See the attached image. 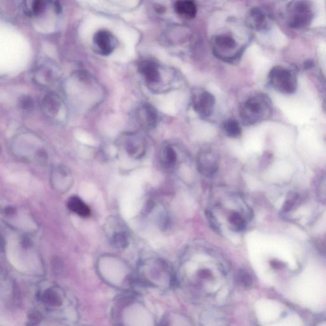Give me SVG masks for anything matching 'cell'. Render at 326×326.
I'll return each mask as SVG.
<instances>
[{
  "mask_svg": "<svg viewBox=\"0 0 326 326\" xmlns=\"http://www.w3.org/2000/svg\"><path fill=\"white\" fill-rule=\"evenodd\" d=\"M272 111L271 100L264 94H258L244 102L240 108L244 123L252 125L266 120Z\"/></svg>",
  "mask_w": 326,
  "mask_h": 326,
  "instance_id": "cell-1",
  "label": "cell"
},
{
  "mask_svg": "<svg viewBox=\"0 0 326 326\" xmlns=\"http://www.w3.org/2000/svg\"><path fill=\"white\" fill-rule=\"evenodd\" d=\"M287 18L288 25L292 28L308 26L314 18L310 2L308 0H293L288 6Z\"/></svg>",
  "mask_w": 326,
  "mask_h": 326,
  "instance_id": "cell-2",
  "label": "cell"
},
{
  "mask_svg": "<svg viewBox=\"0 0 326 326\" xmlns=\"http://www.w3.org/2000/svg\"><path fill=\"white\" fill-rule=\"evenodd\" d=\"M270 84L274 89L284 94H292L297 88V80L292 72L282 66H276L270 71Z\"/></svg>",
  "mask_w": 326,
  "mask_h": 326,
  "instance_id": "cell-3",
  "label": "cell"
},
{
  "mask_svg": "<svg viewBox=\"0 0 326 326\" xmlns=\"http://www.w3.org/2000/svg\"><path fill=\"white\" fill-rule=\"evenodd\" d=\"M123 146L128 154L136 159L142 158L146 154V140L140 134H126L123 138Z\"/></svg>",
  "mask_w": 326,
  "mask_h": 326,
  "instance_id": "cell-4",
  "label": "cell"
},
{
  "mask_svg": "<svg viewBox=\"0 0 326 326\" xmlns=\"http://www.w3.org/2000/svg\"><path fill=\"white\" fill-rule=\"evenodd\" d=\"M137 120L146 130H152L157 124L158 116L156 108L150 104H144L136 111Z\"/></svg>",
  "mask_w": 326,
  "mask_h": 326,
  "instance_id": "cell-5",
  "label": "cell"
},
{
  "mask_svg": "<svg viewBox=\"0 0 326 326\" xmlns=\"http://www.w3.org/2000/svg\"><path fill=\"white\" fill-rule=\"evenodd\" d=\"M198 168L204 176H213L218 170V158L210 151L200 153L197 160Z\"/></svg>",
  "mask_w": 326,
  "mask_h": 326,
  "instance_id": "cell-6",
  "label": "cell"
},
{
  "mask_svg": "<svg viewBox=\"0 0 326 326\" xmlns=\"http://www.w3.org/2000/svg\"><path fill=\"white\" fill-rule=\"evenodd\" d=\"M215 106V98L206 92L200 93L194 100V108L202 118H208L212 114Z\"/></svg>",
  "mask_w": 326,
  "mask_h": 326,
  "instance_id": "cell-7",
  "label": "cell"
},
{
  "mask_svg": "<svg viewBox=\"0 0 326 326\" xmlns=\"http://www.w3.org/2000/svg\"><path fill=\"white\" fill-rule=\"evenodd\" d=\"M94 42L100 52L104 56L110 54L115 48L113 36L106 30L97 32L94 36Z\"/></svg>",
  "mask_w": 326,
  "mask_h": 326,
  "instance_id": "cell-8",
  "label": "cell"
},
{
  "mask_svg": "<svg viewBox=\"0 0 326 326\" xmlns=\"http://www.w3.org/2000/svg\"><path fill=\"white\" fill-rule=\"evenodd\" d=\"M139 72L148 83L154 84L160 80V73L157 65L150 60H144L139 66Z\"/></svg>",
  "mask_w": 326,
  "mask_h": 326,
  "instance_id": "cell-9",
  "label": "cell"
},
{
  "mask_svg": "<svg viewBox=\"0 0 326 326\" xmlns=\"http://www.w3.org/2000/svg\"><path fill=\"white\" fill-rule=\"evenodd\" d=\"M42 106L46 116L50 118H54L59 113L62 107V101L56 94L50 93L44 98Z\"/></svg>",
  "mask_w": 326,
  "mask_h": 326,
  "instance_id": "cell-10",
  "label": "cell"
},
{
  "mask_svg": "<svg viewBox=\"0 0 326 326\" xmlns=\"http://www.w3.org/2000/svg\"><path fill=\"white\" fill-rule=\"evenodd\" d=\"M174 9L179 16L187 20H192L197 14L196 6L193 0H178Z\"/></svg>",
  "mask_w": 326,
  "mask_h": 326,
  "instance_id": "cell-11",
  "label": "cell"
},
{
  "mask_svg": "<svg viewBox=\"0 0 326 326\" xmlns=\"http://www.w3.org/2000/svg\"><path fill=\"white\" fill-rule=\"evenodd\" d=\"M248 22L254 29L262 31L268 26V20L266 13L259 8H253L249 15Z\"/></svg>",
  "mask_w": 326,
  "mask_h": 326,
  "instance_id": "cell-12",
  "label": "cell"
},
{
  "mask_svg": "<svg viewBox=\"0 0 326 326\" xmlns=\"http://www.w3.org/2000/svg\"><path fill=\"white\" fill-rule=\"evenodd\" d=\"M214 44L215 50L220 51H230L236 48L238 44L234 36L230 34H223L214 36Z\"/></svg>",
  "mask_w": 326,
  "mask_h": 326,
  "instance_id": "cell-13",
  "label": "cell"
},
{
  "mask_svg": "<svg viewBox=\"0 0 326 326\" xmlns=\"http://www.w3.org/2000/svg\"><path fill=\"white\" fill-rule=\"evenodd\" d=\"M68 208L82 218H88L90 215L89 206L78 196H72L67 202Z\"/></svg>",
  "mask_w": 326,
  "mask_h": 326,
  "instance_id": "cell-14",
  "label": "cell"
},
{
  "mask_svg": "<svg viewBox=\"0 0 326 326\" xmlns=\"http://www.w3.org/2000/svg\"><path fill=\"white\" fill-rule=\"evenodd\" d=\"M160 158L162 164L167 168L174 166L178 160L176 150L171 146L168 145L162 148Z\"/></svg>",
  "mask_w": 326,
  "mask_h": 326,
  "instance_id": "cell-15",
  "label": "cell"
},
{
  "mask_svg": "<svg viewBox=\"0 0 326 326\" xmlns=\"http://www.w3.org/2000/svg\"><path fill=\"white\" fill-rule=\"evenodd\" d=\"M224 130L228 136L236 138L241 134L242 129L239 123L236 120H229L224 124Z\"/></svg>",
  "mask_w": 326,
  "mask_h": 326,
  "instance_id": "cell-16",
  "label": "cell"
},
{
  "mask_svg": "<svg viewBox=\"0 0 326 326\" xmlns=\"http://www.w3.org/2000/svg\"><path fill=\"white\" fill-rule=\"evenodd\" d=\"M43 300L50 306H59L62 304V300L56 292L52 290H46L43 296Z\"/></svg>",
  "mask_w": 326,
  "mask_h": 326,
  "instance_id": "cell-17",
  "label": "cell"
},
{
  "mask_svg": "<svg viewBox=\"0 0 326 326\" xmlns=\"http://www.w3.org/2000/svg\"><path fill=\"white\" fill-rule=\"evenodd\" d=\"M229 222L232 227V229L237 232H241L246 229V222L243 216L237 212L230 214L229 218Z\"/></svg>",
  "mask_w": 326,
  "mask_h": 326,
  "instance_id": "cell-18",
  "label": "cell"
},
{
  "mask_svg": "<svg viewBox=\"0 0 326 326\" xmlns=\"http://www.w3.org/2000/svg\"><path fill=\"white\" fill-rule=\"evenodd\" d=\"M50 3L51 0H32V13L36 16L42 14Z\"/></svg>",
  "mask_w": 326,
  "mask_h": 326,
  "instance_id": "cell-19",
  "label": "cell"
},
{
  "mask_svg": "<svg viewBox=\"0 0 326 326\" xmlns=\"http://www.w3.org/2000/svg\"><path fill=\"white\" fill-rule=\"evenodd\" d=\"M238 282L244 288H249L252 286L253 279L251 274L246 270H240L238 274Z\"/></svg>",
  "mask_w": 326,
  "mask_h": 326,
  "instance_id": "cell-20",
  "label": "cell"
},
{
  "mask_svg": "<svg viewBox=\"0 0 326 326\" xmlns=\"http://www.w3.org/2000/svg\"><path fill=\"white\" fill-rule=\"evenodd\" d=\"M112 244L118 248H124L128 246V240L126 235L124 232H118L112 238Z\"/></svg>",
  "mask_w": 326,
  "mask_h": 326,
  "instance_id": "cell-21",
  "label": "cell"
},
{
  "mask_svg": "<svg viewBox=\"0 0 326 326\" xmlns=\"http://www.w3.org/2000/svg\"><path fill=\"white\" fill-rule=\"evenodd\" d=\"M18 106L23 110H31L34 106V100L32 98V97L23 95L18 99Z\"/></svg>",
  "mask_w": 326,
  "mask_h": 326,
  "instance_id": "cell-22",
  "label": "cell"
},
{
  "mask_svg": "<svg viewBox=\"0 0 326 326\" xmlns=\"http://www.w3.org/2000/svg\"><path fill=\"white\" fill-rule=\"evenodd\" d=\"M206 216L207 218H208V222L210 224V226L214 230H218V224L216 222L215 218H214L212 214L210 212H206Z\"/></svg>",
  "mask_w": 326,
  "mask_h": 326,
  "instance_id": "cell-23",
  "label": "cell"
},
{
  "mask_svg": "<svg viewBox=\"0 0 326 326\" xmlns=\"http://www.w3.org/2000/svg\"><path fill=\"white\" fill-rule=\"evenodd\" d=\"M212 274L211 272L208 270H200L199 272V276L202 278H207L210 276Z\"/></svg>",
  "mask_w": 326,
  "mask_h": 326,
  "instance_id": "cell-24",
  "label": "cell"
},
{
  "mask_svg": "<svg viewBox=\"0 0 326 326\" xmlns=\"http://www.w3.org/2000/svg\"><path fill=\"white\" fill-rule=\"evenodd\" d=\"M14 209L9 207V208L6 209V213L10 215V214H14Z\"/></svg>",
  "mask_w": 326,
  "mask_h": 326,
  "instance_id": "cell-25",
  "label": "cell"
},
{
  "mask_svg": "<svg viewBox=\"0 0 326 326\" xmlns=\"http://www.w3.org/2000/svg\"><path fill=\"white\" fill-rule=\"evenodd\" d=\"M4 246V242L3 238H2L1 235H0V250L3 249Z\"/></svg>",
  "mask_w": 326,
  "mask_h": 326,
  "instance_id": "cell-26",
  "label": "cell"
}]
</instances>
